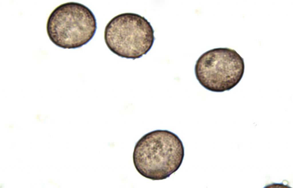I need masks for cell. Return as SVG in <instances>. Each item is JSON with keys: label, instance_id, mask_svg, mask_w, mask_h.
I'll list each match as a JSON object with an SVG mask.
<instances>
[{"label": "cell", "instance_id": "obj_1", "mask_svg": "<svg viewBox=\"0 0 293 188\" xmlns=\"http://www.w3.org/2000/svg\"><path fill=\"white\" fill-rule=\"evenodd\" d=\"M185 155L182 142L175 133L165 130L149 132L136 142L133 161L138 172L152 180L166 179L180 168Z\"/></svg>", "mask_w": 293, "mask_h": 188}, {"label": "cell", "instance_id": "obj_2", "mask_svg": "<svg viewBox=\"0 0 293 188\" xmlns=\"http://www.w3.org/2000/svg\"><path fill=\"white\" fill-rule=\"evenodd\" d=\"M94 15L88 7L76 2L56 8L47 20L46 31L50 40L64 49H74L86 44L97 29Z\"/></svg>", "mask_w": 293, "mask_h": 188}, {"label": "cell", "instance_id": "obj_4", "mask_svg": "<svg viewBox=\"0 0 293 188\" xmlns=\"http://www.w3.org/2000/svg\"><path fill=\"white\" fill-rule=\"evenodd\" d=\"M245 70L243 59L234 50L227 48L211 49L202 54L195 66L200 84L211 92L229 91L239 82Z\"/></svg>", "mask_w": 293, "mask_h": 188}, {"label": "cell", "instance_id": "obj_3", "mask_svg": "<svg viewBox=\"0 0 293 188\" xmlns=\"http://www.w3.org/2000/svg\"><path fill=\"white\" fill-rule=\"evenodd\" d=\"M154 31L147 19L135 13L117 15L106 25L104 39L108 49L122 58L133 60L141 58L151 48Z\"/></svg>", "mask_w": 293, "mask_h": 188}]
</instances>
